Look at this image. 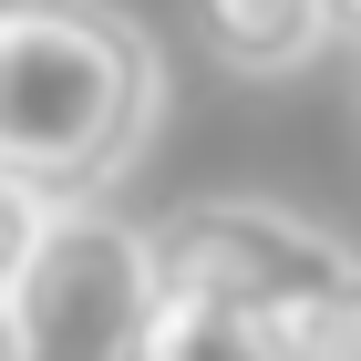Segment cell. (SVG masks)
Returning <instances> with one entry per match:
<instances>
[{
  "label": "cell",
  "mask_w": 361,
  "mask_h": 361,
  "mask_svg": "<svg viewBox=\"0 0 361 361\" xmlns=\"http://www.w3.org/2000/svg\"><path fill=\"white\" fill-rule=\"evenodd\" d=\"M166 52L114 0H0V166L52 196H104L155 145Z\"/></svg>",
  "instance_id": "1"
},
{
  "label": "cell",
  "mask_w": 361,
  "mask_h": 361,
  "mask_svg": "<svg viewBox=\"0 0 361 361\" xmlns=\"http://www.w3.org/2000/svg\"><path fill=\"white\" fill-rule=\"evenodd\" d=\"M351 258L289 207H176L155 217V320H145V361H258L289 351L300 320Z\"/></svg>",
  "instance_id": "2"
},
{
  "label": "cell",
  "mask_w": 361,
  "mask_h": 361,
  "mask_svg": "<svg viewBox=\"0 0 361 361\" xmlns=\"http://www.w3.org/2000/svg\"><path fill=\"white\" fill-rule=\"evenodd\" d=\"M21 320L31 351L62 361H104V351H145V320H155V227L104 217L93 196H62L42 258L21 269Z\"/></svg>",
  "instance_id": "3"
},
{
  "label": "cell",
  "mask_w": 361,
  "mask_h": 361,
  "mask_svg": "<svg viewBox=\"0 0 361 361\" xmlns=\"http://www.w3.org/2000/svg\"><path fill=\"white\" fill-rule=\"evenodd\" d=\"M196 11V42L217 73L238 83H279V73H310V62L331 52L341 11L331 0H186Z\"/></svg>",
  "instance_id": "4"
},
{
  "label": "cell",
  "mask_w": 361,
  "mask_h": 361,
  "mask_svg": "<svg viewBox=\"0 0 361 361\" xmlns=\"http://www.w3.org/2000/svg\"><path fill=\"white\" fill-rule=\"evenodd\" d=\"M289 361H361V258L289 320Z\"/></svg>",
  "instance_id": "5"
},
{
  "label": "cell",
  "mask_w": 361,
  "mask_h": 361,
  "mask_svg": "<svg viewBox=\"0 0 361 361\" xmlns=\"http://www.w3.org/2000/svg\"><path fill=\"white\" fill-rule=\"evenodd\" d=\"M52 217H62V196H52V186H31L21 166H0V289H21V269L42 258Z\"/></svg>",
  "instance_id": "6"
},
{
  "label": "cell",
  "mask_w": 361,
  "mask_h": 361,
  "mask_svg": "<svg viewBox=\"0 0 361 361\" xmlns=\"http://www.w3.org/2000/svg\"><path fill=\"white\" fill-rule=\"evenodd\" d=\"M21 351H31V320H21V300L0 289V361H21Z\"/></svg>",
  "instance_id": "7"
},
{
  "label": "cell",
  "mask_w": 361,
  "mask_h": 361,
  "mask_svg": "<svg viewBox=\"0 0 361 361\" xmlns=\"http://www.w3.org/2000/svg\"><path fill=\"white\" fill-rule=\"evenodd\" d=\"M331 11H341V31H361V0H331Z\"/></svg>",
  "instance_id": "8"
},
{
  "label": "cell",
  "mask_w": 361,
  "mask_h": 361,
  "mask_svg": "<svg viewBox=\"0 0 361 361\" xmlns=\"http://www.w3.org/2000/svg\"><path fill=\"white\" fill-rule=\"evenodd\" d=\"M351 124H361V93H351Z\"/></svg>",
  "instance_id": "9"
}]
</instances>
